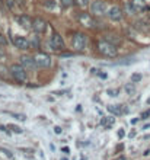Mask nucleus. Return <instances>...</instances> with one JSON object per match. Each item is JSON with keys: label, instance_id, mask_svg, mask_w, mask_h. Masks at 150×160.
I'll list each match as a JSON object with an SVG mask.
<instances>
[{"label": "nucleus", "instance_id": "f257e3e1", "mask_svg": "<svg viewBox=\"0 0 150 160\" xmlns=\"http://www.w3.org/2000/svg\"><path fill=\"white\" fill-rule=\"evenodd\" d=\"M98 50H99L101 54H104L105 57H115L118 54L117 47L112 44V42H109V41H99Z\"/></svg>", "mask_w": 150, "mask_h": 160}, {"label": "nucleus", "instance_id": "f03ea898", "mask_svg": "<svg viewBox=\"0 0 150 160\" xmlns=\"http://www.w3.org/2000/svg\"><path fill=\"white\" fill-rule=\"evenodd\" d=\"M88 45V37L85 33H76L73 37V41H72V47L74 48L76 51H82L86 48Z\"/></svg>", "mask_w": 150, "mask_h": 160}, {"label": "nucleus", "instance_id": "7ed1b4c3", "mask_svg": "<svg viewBox=\"0 0 150 160\" xmlns=\"http://www.w3.org/2000/svg\"><path fill=\"white\" fill-rule=\"evenodd\" d=\"M12 74H13V77L16 79L18 82H26V79H28V74H26V68L23 66H12L10 68Z\"/></svg>", "mask_w": 150, "mask_h": 160}, {"label": "nucleus", "instance_id": "20e7f679", "mask_svg": "<svg viewBox=\"0 0 150 160\" xmlns=\"http://www.w3.org/2000/svg\"><path fill=\"white\" fill-rule=\"evenodd\" d=\"M106 10H108V6H106V3H104V2H93V3L90 5V13H93L96 16L105 15Z\"/></svg>", "mask_w": 150, "mask_h": 160}, {"label": "nucleus", "instance_id": "39448f33", "mask_svg": "<svg viewBox=\"0 0 150 160\" xmlns=\"http://www.w3.org/2000/svg\"><path fill=\"white\" fill-rule=\"evenodd\" d=\"M34 58H35V63H37V67H50L51 66V58L47 54L39 53Z\"/></svg>", "mask_w": 150, "mask_h": 160}, {"label": "nucleus", "instance_id": "423d86ee", "mask_svg": "<svg viewBox=\"0 0 150 160\" xmlns=\"http://www.w3.org/2000/svg\"><path fill=\"white\" fill-rule=\"evenodd\" d=\"M50 45L53 50H61V48H64V41H63V38H61L58 33H54V35L51 37Z\"/></svg>", "mask_w": 150, "mask_h": 160}, {"label": "nucleus", "instance_id": "0eeeda50", "mask_svg": "<svg viewBox=\"0 0 150 160\" xmlns=\"http://www.w3.org/2000/svg\"><path fill=\"white\" fill-rule=\"evenodd\" d=\"M108 15H109V18H111L112 21L118 22V21H121V19H122V9H121V7H118V6H114V7L109 9Z\"/></svg>", "mask_w": 150, "mask_h": 160}, {"label": "nucleus", "instance_id": "6e6552de", "mask_svg": "<svg viewBox=\"0 0 150 160\" xmlns=\"http://www.w3.org/2000/svg\"><path fill=\"white\" fill-rule=\"evenodd\" d=\"M21 63L25 68H35L37 67V63H35V58L29 57V55H22L21 57Z\"/></svg>", "mask_w": 150, "mask_h": 160}, {"label": "nucleus", "instance_id": "1a4fd4ad", "mask_svg": "<svg viewBox=\"0 0 150 160\" xmlns=\"http://www.w3.org/2000/svg\"><path fill=\"white\" fill-rule=\"evenodd\" d=\"M32 29L37 33H42L45 29H47V23H45V21H42V19H35L32 23Z\"/></svg>", "mask_w": 150, "mask_h": 160}, {"label": "nucleus", "instance_id": "9d476101", "mask_svg": "<svg viewBox=\"0 0 150 160\" xmlns=\"http://www.w3.org/2000/svg\"><path fill=\"white\" fill-rule=\"evenodd\" d=\"M13 44L16 45L18 48H21V50H26L29 47L28 39L23 38V37H15V38H13Z\"/></svg>", "mask_w": 150, "mask_h": 160}, {"label": "nucleus", "instance_id": "9b49d317", "mask_svg": "<svg viewBox=\"0 0 150 160\" xmlns=\"http://www.w3.org/2000/svg\"><path fill=\"white\" fill-rule=\"evenodd\" d=\"M130 3H131V6H133L134 12H143V10L147 9L146 0H131Z\"/></svg>", "mask_w": 150, "mask_h": 160}, {"label": "nucleus", "instance_id": "f8f14e48", "mask_svg": "<svg viewBox=\"0 0 150 160\" xmlns=\"http://www.w3.org/2000/svg\"><path fill=\"white\" fill-rule=\"evenodd\" d=\"M79 22L82 23V25H86V26H95V22H93V19L88 15V13H80L79 15Z\"/></svg>", "mask_w": 150, "mask_h": 160}, {"label": "nucleus", "instance_id": "ddd939ff", "mask_svg": "<svg viewBox=\"0 0 150 160\" xmlns=\"http://www.w3.org/2000/svg\"><path fill=\"white\" fill-rule=\"evenodd\" d=\"M18 22H19V25L22 28H25V29H29V28H32V21L29 19L26 15H23V16H19L18 18Z\"/></svg>", "mask_w": 150, "mask_h": 160}, {"label": "nucleus", "instance_id": "4468645a", "mask_svg": "<svg viewBox=\"0 0 150 160\" xmlns=\"http://www.w3.org/2000/svg\"><path fill=\"white\" fill-rule=\"evenodd\" d=\"M108 111L111 114H114V115H121V114L125 112V109H124L122 105H108Z\"/></svg>", "mask_w": 150, "mask_h": 160}, {"label": "nucleus", "instance_id": "2eb2a0df", "mask_svg": "<svg viewBox=\"0 0 150 160\" xmlns=\"http://www.w3.org/2000/svg\"><path fill=\"white\" fill-rule=\"evenodd\" d=\"M114 122H115V119L111 118V116H104V118L101 119V124H102L104 127H106V128L112 127V125H114Z\"/></svg>", "mask_w": 150, "mask_h": 160}, {"label": "nucleus", "instance_id": "dca6fc26", "mask_svg": "<svg viewBox=\"0 0 150 160\" xmlns=\"http://www.w3.org/2000/svg\"><path fill=\"white\" fill-rule=\"evenodd\" d=\"M125 92H127L128 95H134L136 93V86H134V83H128L127 86H125Z\"/></svg>", "mask_w": 150, "mask_h": 160}, {"label": "nucleus", "instance_id": "f3484780", "mask_svg": "<svg viewBox=\"0 0 150 160\" xmlns=\"http://www.w3.org/2000/svg\"><path fill=\"white\" fill-rule=\"evenodd\" d=\"M44 6L47 9H54L56 7V2L54 0H44Z\"/></svg>", "mask_w": 150, "mask_h": 160}, {"label": "nucleus", "instance_id": "a211bd4d", "mask_svg": "<svg viewBox=\"0 0 150 160\" xmlns=\"http://www.w3.org/2000/svg\"><path fill=\"white\" fill-rule=\"evenodd\" d=\"M73 2H74V0H61V6H63V7H70V6L73 5Z\"/></svg>", "mask_w": 150, "mask_h": 160}, {"label": "nucleus", "instance_id": "6ab92c4d", "mask_svg": "<svg viewBox=\"0 0 150 160\" xmlns=\"http://www.w3.org/2000/svg\"><path fill=\"white\" fill-rule=\"evenodd\" d=\"M140 80H141V74H139V73H136V74L131 76V82L133 83H137V82H140Z\"/></svg>", "mask_w": 150, "mask_h": 160}, {"label": "nucleus", "instance_id": "aec40b11", "mask_svg": "<svg viewBox=\"0 0 150 160\" xmlns=\"http://www.w3.org/2000/svg\"><path fill=\"white\" fill-rule=\"evenodd\" d=\"M106 93L109 95V96H117V95L120 93V90H118V89H109Z\"/></svg>", "mask_w": 150, "mask_h": 160}, {"label": "nucleus", "instance_id": "412c9836", "mask_svg": "<svg viewBox=\"0 0 150 160\" xmlns=\"http://www.w3.org/2000/svg\"><path fill=\"white\" fill-rule=\"evenodd\" d=\"M9 128H12V131H15V133H18V134L22 133V128L16 127V125H9Z\"/></svg>", "mask_w": 150, "mask_h": 160}, {"label": "nucleus", "instance_id": "4be33fe9", "mask_svg": "<svg viewBox=\"0 0 150 160\" xmlns=\"http://www.w3.org/2000/svg\"><path fill=\"white\" fill-rule=\"evenodd\" d=\"M13 116H15L16 119H19V121H25V119H26V116L22 115V114H13Z\"/></svg>", "mask_w": 150, "mask_h": 160}, {"label": "nucleus", "instance_id": "5701e85b", "mask_svg": "<svg viewBox=\"0 0 150 160\" xmlns=\"http://www.w3.org/2000/svg\"><path fill=\"white\" fill-rule=\"evenodd\" d=\"M77 5H80V6H86L88 3H89V0H74Z\"/></svg>", "mask_w": 150, "mask_h": 160}, {"label": "nucleus", "instance_id": "b1692460", "mask_svg": "<svg viewBox=\"0 0 150 160\" xmlns=\"http://www.w3.org/2000/svg\"><path fill=\"white\" fill-rule=\"evenodd\" d=\"M7 5H9L10 9H13V7H15V0H7Z\"/></svg>", "mask_w": 150, "mask_h": 160}, {"label": "nucleus", "instance_id": "393cba45", "mask_svg": "<svg viewBox=\"0 0 150 160\" xmlns=\"http://www.w3.org/2000/svg\"><path fill=\"white\" fill-rule=\"evenodd\" d=\"M149 115H150V109L146 111V112H143V114H141V118H147Z\"/></svg>", "mask_w": 150, "mask_h": 160}, {"label": "nucleus", "instance_id": "a878e982", "mask_svg": "<svg viewBox=\"0 0 150 160\" xmlns=\"http://www.w3.org/2000/svg\"><path fill=\"white\" fill-rule=\"evenodd\" d=\"M124 135H125V133H124V130H120V131H118V137L122 138Z\"/></svg>", "mask_w": 150, "mask_h": 160}, {"label": "nucleus", "instance_id": "bb28decb", "mask_svg": "<svg viewBox=\"0 0 150 160\" xmlns=\"http://www.w3.org/2000/svg\"><path fill=\"white\" fill-rule=\"evenodd\" d=\"M5 44H6V39L3 38L2 35H0V45H5Z\"/></svg>", "mask_w": 150, "mask_h": 160}, {"label": "nucleus", "instance_id": "cd10ccee", "mask_svg": "<svg viewBox=\"0 0 150 160\" xmlns=\"http://www.w3.org/2000/svg\"><path fill=\"white\" fill-rule=\"evenodd\" d=\"M54 131H56V134H60L61 133V128L60 127H56V128H54Z\"/></svg>", "mask_w": 150, "mask_h": 160}, {"label": "nucleus", "instance_id": "c85d7f7f", "mask_svg": "<svg viewBox=\"0 0 150 160\" xmlns=\"http://www.w3.org/2000/svg\"><path fill=\"white\" fill-rule=\"evenodd\" d=\"M3 58H5V55H3V51L0 50V60H3Z\"/></svg>", "mask_w": 150, "mask_h": 160}, {"label": "nucleus", "instance_id": "c756f323", "mask_svg": "<svg viewBox=\"0 0 150 160\" xmlns=\"http://www.w3.org/2000/svg\"><path fill=\"white\" fill-rule=\"evenodd\" d=\"M147 103H149V105H150V98H149V99H147Z\"/></svg>", "mask_w": 150, "mask_h": 160}, {"label": "nucleus", "instance_id": "7c9ffc66", "mask_svg": "<svg viewBox=\"0 0 150 160\" xmlns=\"http://www.w3.org/2000/svg\"><path fill=\"white\" fill-rule=\"evenodd\" d=\"M61 160H67V159H66V157H63V159H61Z\"/></svg>", "mask_w": 150, "mask_h": 160}, {"label": "nucleus", "instance_id": "2f4dec72", "mask_svg": "<svg viewBox=\"0 0 150 160\" xmlns=\"http://www.w3.org/2000/svg\"><path fill=\"white\" fill-rule=\"evenodd\" d=\"M149 16H150V15H149Z\"/></svg>", "mask_w": 150, "mask_h": 160}]
</instances>
